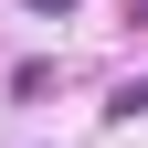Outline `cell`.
<instances>
[{
    "mask_svg": "<svg viewBox=\"0 0 148 148\" xmlns=\"http://www.w3.org/2000/svg\"><path fill=\"white\" fill-rule=\"evenodd\" d=\"M32 11H42V21H64V11H74V0H32Z\"/></svg>",
    "mask_w": 148,
    "mask_h": 148,
    "instance_id": "cell-2",
    "label": "cell"
},
{
    "mask_svg": "<svg viewBox=\"0 0 148 148\" xmlns=\"http://www.w3.org/2000/svg\"><path fill=\"white\" fill-rule=\"evenodd\" d=\"M106 116H116V127H127V116H148V74H127L116 95H106Z\"/></svg>",
    "mask_w": 148,
    "mask_h": 148,
    "instance_id": "cell-1",
    "label": "cell"
}]
</instances>
